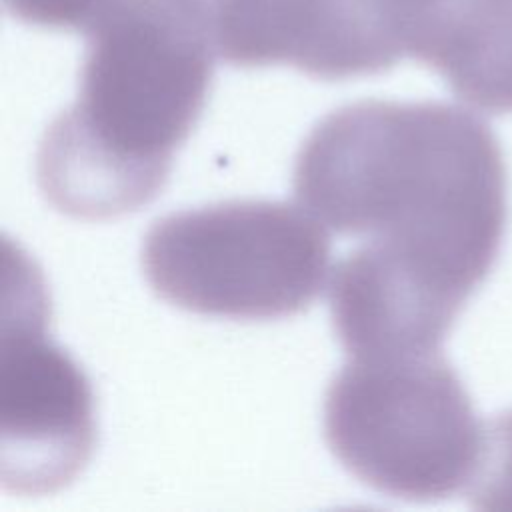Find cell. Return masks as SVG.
Returning <instances> with one entry per match:
<instances>
[{"instance_id": "obj_1", "label": "cell", "mask_w": 512, "mask_h": 512, "mask_svg": "<svg viewBox=\"0 0 512 512\" xmlns=\"http://www.w3.org/2000/svg\"><path fill=\"white\" fill-rule=\"evenodd\" d=\"M294 192L326 228L362 240L332 276L442 340L494 268L508 222L498 138L444 102L334 110L296 156Z\"/></svg>"}, {"instance_id": "obj_2", "label": "cell", "mask_w": 512, "mask_h": 512, "mask_svg": "<svg viewBox=\"0 0 512 512\" xmlns=\"http://www.w3.org/2000/svg\"><path fill=\"white\" fill-rule=\"evenodd\" d=\"M200 0H96L78 100L44 132L36 178L60 212L100 220L164 186L212 74Z\"/></svg>"}, {"instance_id": "obj_5", "label": "cell", "mask_w": 512, "mask_h": 512, "mask_svg": "<svg viewBox=\"0 0 512 512\" xmlns=\"http://www.w3.org/2000/svg\"><path fill=\"white\" fill-rule=\"evenodd\" d=\"M410 0H216V44L238 66L318 78L382 72L404 56Z\"/></svg>"}, {"instance_id": "obj_6", "label": "cell", "mask_w": 512, "mask_h": 512, "mask_svg": "<svg viewBox=\"0 0 512 512\" xmlns=\"http://www.w3.org/2000/svg\"><path fill=\"white\" fill-rule=\"evenodd\" d=\"M94 442L92 392L78 366L34 324L2 348V482L50 492L74 478Z\"/></svg>"}, {"instance_id": "obj_4", "label": "cell", "mask_w": 512, "mask_h": 512, "mask_svg": "<svg viewBox=\"0 0 512 512\" xmlns=\"http://www.w3.org/2000/svg\"><path fill=\"white\" fill-rule=\"evenodd\" d=\"M324 228L300 202L232 200L174 212L148 230L142 268L160 298L190 312L292 316L330 278Z\"/></svg>"}, {"instance_id": "obj_3", "label": "cell", "mask_w": 512, "mask_h": 512, "mask_svg": "<svg viewBox=\"0 0 512 512\" xmlns=\"http://www.w3.org/2000/svg\"><path fill=\"white\" fill-rule=\"evenodd\" d=\"M484 432L440 348L348 356L324 398V436L340 464L410 502L468 490Z\"/></svg>"}, {"instance_id": "obj_7", "label": "cell", "mask_w": 512, "mask_h": 512, "mask_svg": "<svg viewBox=\"0 0 512 512\" xmlns=\"http://www.w3.org/2000/svg\"><path fill=\"white\" fill-rule=\"evenodd\" d=\"M466 494L478 510H512V408L486 422L482 458Z\"/></svg>"}]
</instances>
